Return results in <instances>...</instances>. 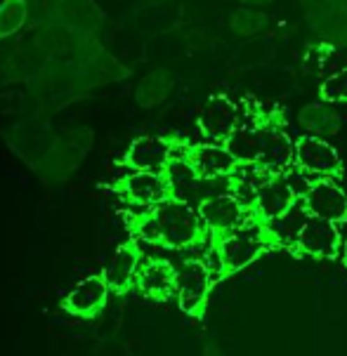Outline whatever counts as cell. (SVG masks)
Wrapping results in <instances>:
<instances>
[{"label":"cell","instance_id":"9a60e30c","mask_svg":"<svg viewBox=\"0 0 347 356\" xmlns=\"http://www.w3.org/2000/svg\"><path fill=\"white\" fill-rule=\"evenodd\" d=\"M144 298H151L156 302L168 300L175 291V267L166 259H149L147 264H139L135 283Z\"/></svg>","mask_w":347,"mask_h":356},{"label":"cell","instance_id":"5b68a950","mask_svg":"<svg viewBox=\"0 0 347 356\" xmlns=\"http://www.w3.org/2000/svg\"><path fill=\"white\" fill-rule=\"evenodd\" d=\"M210 288H213V274L203 259H187L180 267H175L178 305L192 318H203Z\"/></svg>","mask_w":347,"mask_h":356},{"label":"cell","instance_id":"603a6c76","mask_svg":"<svg viewBox=\"0 0 347 356\" xmlns=\"http://www.w3.org/2000/svg\"><path fill=\"white\" fill-rule=\"evenodd\" d=\"M24 22V3L22 0H8L0 8V35H8Z\"/></svg>","mask_w":347,"mask_h":356},{"label":"cell","instance_id":"cb8c5ba5","mask_svg":"<svg viewBox=\"0 0 347 356\" xmlns=\"http://www.w3.org/2000/svg\"><path fill=\"white\" fill-rule=\"evenodd\" d=\"M246 8H253V10H260V8H265V5H272L274 0H241Z\"/></svg>","mask_w":347,"mask_h":356},{"label":"cell","instance_id":"8fae6325","mask_svg":"<svg viewBox=\"0 0 347 356\" xmlns=\"http://www.w3.org/2000/svg\"><path fill=\"white\" fill-rule=\"evenodd\" d=\"M274 123H260V125H239L227 140L222 142V147L227 149V154L234 159L239 168H255L258 161L263 159L267 132H270Z\"/></svg>","mask_w":347,"mask_h":356},{"label":"cell","instance_id":"5bb4252c","mask_svg":"<svg viewBox=\"0 0 347 356\" xmlns=\"http://www.w3.org/2000/svg\"><path fill=\"white\" fill-rule=\"evenodd\" d=\"M173 159V142L166 137L144 135L130 144L125 156V163L132 170L142 172H163Z\"/></svg>","mask_w":347,"mask_h":356},{"label":"cell","instance_id":"9c48e42d","mask_svg":"<svg viewBox=\"0 0 347 356\" xmlns=\"http://www.w3.org/2000/svg\"><path fill=\"white\" fill-rule=\"evenodd\" d=\"M241 125V108L224 95H213L199 111V130L213 142H224Z\"/></svg>","mask_w":347,"mask_h":356},{"label":"cell","instance_id":"7402d4cb","mask_svg":"<svg viewBox=\"0 0 347 356\" xmlns=\"http://www.w3.org/2000/svg\"><path fill=\"white\" fill-rule=\"evenodd\" d=\"M300 5L309 19L347 15V0H300Z\"/></svg>","mask_w":347,"mask_h":356},{"label":"cell","instance_id":"6da1fadb","mask_svg":"<svg viewBox=\"0 0 347 356\" xmlns=\"http://www.w3.org/2000/svg\"><path fill=\"white\" fill-rule=\"evenodd\" d=\"M137 234L149 243L168 250H187L208 238V232L201 225L196 208L173 196L149 208L147 215L139 217Z\"/></svg>","mask_w":347,"mask_h":356},{"label":"cell","instance_id":"3957f363","mask_svg":"<svg viewBox=\"0 0 347 356\" xmlns=\"http://www.w3.org/2000/svg\"><path fill=\"white\" fill-rule=\"evenodd\" d=\"M300 201V191L291 182L288 175H265L253 186V194L246 201L251 220L258 225H272L277 220H284L295 203Z\"/></svg>","mask_w":347,"mask_h":356},{"label":"cell","instance_id":"d4e9b609","mask_svg":"<svg viewBox=\"0 0 347 356\" xmlns=\"http://www.w3.org/2000/svg\"><path fill=\"white\" fill-rule=\"evenodd\" d=\"M203 356H222V352L217 349V345H208V347H206Z\"/></svg>","mask_w":347,"mask_h":356},{"label":"cell","instance_id":"44dd1931","mask_svg":"<svg viewBox=\"0 0 347 356\" xmlns=\"http://www.w3.org/2000/svg\"><path fill=\"white\" fill-rule=\"evenodd\" d=\"M319 97L324 104H347V66L321 83Z\"/></svg>","mask_w":347,"mask_h":356},{"label":"cell","instance_id":"ac0fdd59","mask_svg":"<svg viewBox=\"0 0 347 356\" xmlns=\"http://www.w3.org/2000/svg\"><path fill=\"white\" fill-rule=\"evenodd\" d=\"M298 125L307 135H316V137L336 135L340 130V113L333 111L324 102H312V104H305L298 111Z\"/></svg>","mask_w":347,"mask_h":356},{"label":"cell","instance_id":"30bf717a","mask_svg":"<svg viewBox=\"0 0 347 356\" xmlns=\"http://www.w3.org/2000/svg\"><path fill=\"white\" fill-rule=\"evenodd\" d=\"M182 161L203 182H215L220 177H231L239 172V165L227 154L222 144H196L182 154Z\"/></svg>","mask_w":347,"mask_h":356},{"label":"cell","instance_id":"ba28073f","mask_svg":"<svg viewBox=\"0 0 347 356\" xmlns=\"http://www.w3.org/2000/svg\"><path fill=\"white\" fill-rule=\"evenodd\" d=\"M300 198L309 217H319L333 225L347 222V194L331 177L314 179Z\"/></svg>","mask_w":347,"mask_h":356},{"label":"cell","instance_id":"d6986e66","mask_svg":"<svg viewBox=\"0 0 347 356\" xmlns=\"http://www.w3.org/2000/svg\"><path fill=\"white\" fill-rule=\"evenodd\" d=\"M170 88H173V81H170V76L163 69H158V71L149 74L142 83H139L137 102L142 106H154V104H158V102H163V99L168 97Z\"/></svg>","mask_w":347,"mask_h":356},{"label":"cell","instance_id":"52a82bcc","mask_svg":"<svg viewBox=\"0 0 347 356\" xmlns=\"http://www.w3.org/2000/svg\"><path fill=\"white\" fill-rule=\"evenodd\" d=\"M340 245L343 238H340L338 225L319 217H307L293 238V250L316 259H333L340 252Z\"/></svg>","mask_w":347,"mask_h":356},{"label":"cell","instance_id":"484cf974","mask_svg":"<svg viewBox=\"0 0 347 356\" xmlns=\"http://www.w3.org/2000/svg\"><path fill=\"white\" fill-rule=\"evenodd\" d=\"M340 248H343V259H345V267H347V238H345V243L340 245Z\"/></svg>","mask_w":347,"mask_h":356},{"label":"cell","instance_id":"7c38bea8","mask_svg":"<svg viewBox=\"0 0 347 356\" xmlns=\"http://www.w3.org/2000/svg\"><path fill=\"white\" fill-rule=\"evenodd\" d=\"M109 288L105 276H88V279L78 281L64 298V309L74 316L93 318L107 307Z\"/></svg>","mask_w":347,"mask_h":356},{"label":"cell","instance_id":"277c9868","mask_svg":"<svg viewBox=\"0 0 347 356\" xmlns=\"http://www.w3.org/2000/svg\"><path fill=\"white\" fill-rule=\"evenodd\" d=\"M196 213L201 217V225H203L206 232H208L210 243H215V241L222 238L224 234L243 227L246 225V217H251L248 205L236 194H231V191H224V194H210V196L201 198L196 203Z\"/></svg>","mask_w":347,"mask_h":356},{"label":"cell","instance_id":"e0dca14e","mask_svg":"<svg viewBox=\"0 0 347 356\" xmlns=\"http://www.w3.org/2000/svg\"><path fill=\"white\" fill-rule=\"evenodd\" d=\"M291 165H293V140L282 128L272 125L267 132L263 159L258 161L255 170L265 175H286Z\"/></svg>","mask_w":347,"mask_h":356},{"label":"cell","instance_id":"7a4b0ae2","mask_svg":"<svg viewBox=\"0 0 347 356\" xmlns=\"http://www.w3.org/2000/svg\"><path fill=\"white\" fill-rule=\"evenodd\" d=\"M272 248H282V236L270 227V225H243L234 232L224 234L222 238H217L213 243V250H215V279H229V276L239 274L246 267L263 255L265 250Z\"/></svg>","mask_w":347,"mask_h":356},{"label":"cell","instance_id":"8992f818","mask_svg":"<svg viewBox=\"0 0 347 356\" xmlns=\"http://www.w3.org/2000/svg\"><path fill=\"white\" fill-rule=\"evenodd\" d=\"M293 165L300 172L319 179L338 177L343 172V159H340L338 149L316 135H302L293 144Z\"/></svg>","mask_w":347,"mask_h":356},{"label":"cell","instance_id":"2e32d148","mask_svg":"<svg viewBox=\"0 0 347 356\" xmlns=\"http://www.w3.org/2000/svg\"><path fill=\"white\" fill-rule=\"evenodd\" d=\"M139 259H142V252H139L135 243H125L114 252L111 262H109V267L102 274L107 281L109 293L123 295L130 291L139 269Z\"/></svg>","mask_w":347,"mask_h":356},{"label":"cell","instance_id":"4fadbf2b","mask_svg":"<svg viewBox=\"0 0 347 356\" xmlns=\"http://www.w3.org/2000/svg\"><path fill=\"white\" fill-rule=\"evenodd\" d=\"M121 191L128 201L139 205V208H154V205L170 198V186L163 172H130L121 182Z\"/></svg>","mask_w":347,"mask_h":356},{"label":"cell","instance_id":"ffe728a7","mask_svg":"<svg viewBox=\"0 0 347 356\" xmlns=\"http://www.w3.org/2000/svg\"><path fill=\"white\" fill-rule=\"evenodd\" d=\"M267 26V15L253 8H239L231 12L229 29L236 35H255Z\"/></svg>","mask_w":347,"mask_h":356},{"label":"cell","instance_id":"4316f807","mask_svg":"<svg viewBox=\"0 0 347 356\" xmlns=\"http://www.w3.org/2000/svg\"><path fill=\"white\" fill-rule=\"evenodd\" d=\"M340 47H345V50H347V31H345V35H343V40H340Z\"/></svg>","mask_w":347,"mask_h":356}]
</instances>
